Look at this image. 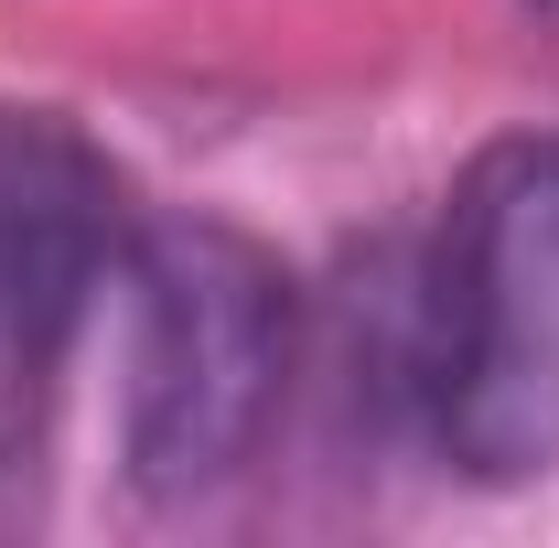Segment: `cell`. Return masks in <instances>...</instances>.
Returning a JSON list of instances; mask_svg holds the SVG:
<instances>
[{"instance_id":"6da1fadb","label":"cell","mask_w":559,"mask_h":548,"mask_svg":"<svg viewBox=\"0 0 559 548\" xmlns=\"http://www.w3.org/2000/svg\"><path fill=\"white\" fill-rule=\"evenodd\" d=\"M119 279H130L119 452L151 505H194L215 484H237L270 441L290 366H301V290L226 215L130 226Z\"/></svg>"},{"instance_id":"7a4b0ae2","label":"cell","mask_w":559,"mask_h":548,"mask_svg":"<svg viewBox=\"0 0 559 548\" xmlns=\"http://www.w3.org/2000/svg\"><path fill=\"white\" fill-rule=\"evenodd\" d=\"M409 388L474 484L559 474V140H495L452 183Z\"/></svg>"},{"instance_id":"3957f363","label":"cell","mask_w":559,"mask_h":548,"mask_svg":"<svg viewBox=\"0 0 559 548\" xmlns=\"http://www.w3.org/2000/svg\"><path fill=\"white\" fill-rule=\"evenodd\" d=\"M119 248V172L55 108H0V474L33 452L66 334Z\"/></svg>"}]
</instances>
